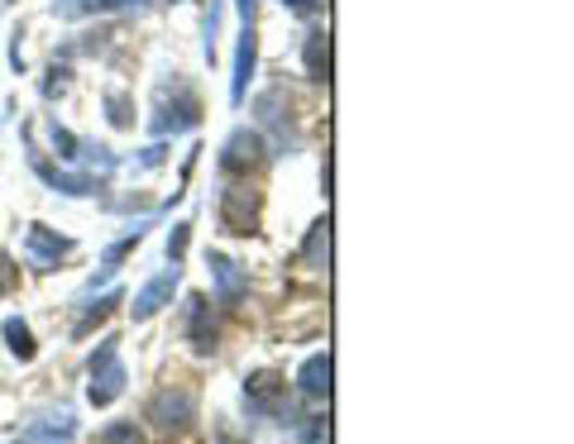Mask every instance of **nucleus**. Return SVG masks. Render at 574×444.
Wrapping results in <instances>:
<instances>
[{
	"label": "nucleus",
	"mask_w": 574,
	"mask_h": 444,
	"mask_svg": "<svg viewBox=\"0 0 574 444\" xmlns=\"http://www.w3.org/2000/svg\"><path fill=\"white\" fill-rule=\"evenodd\" d=\"M259 220H263V196L249 182H230L221 191V225L230 234H259Z\"/></svg>",
	"instance_id": "nucleus-1"
},
{
	"label": "nucleus",
	"mask_w": 574,
	"mask_h": 444,
	"mask_svg": "<svg viewBox=\"0 0 574 444\" xmlns=\"http://www.w3.org/2000/svg\"><path fill=\"white\" fill-rule=\"evenodd\" d=\"M149 421L159 435H187L191 421H197V397L187 388H163L153 392L149 402Z\"/></svg>",
	"instance_id": "nucleus-2"
},
{
	"label": "nucleus",
	"mask_w": 574,
	"mask_h": 444,
	"mask_svg": "<svg viewBox=\"0 0 574 444\" xmlns=\"http://www.w3.org/2000/svg\"><path fill=\"white\" fill-rule=\"evenodd\" d=\"M120 392H125L120 344H115V340H101V350L91 354V388H87V397H91V406H111Z\"/></svg>",
	"instance_id": "nucleus-3"
},
{
	"label": "nucleus",
	"mask_w": 574,
	"mask_h": 444,
	"mask_svg": "<svg viewBox=\"0 0 574 444\" xmlns=\"http://www.w3.org/2000/svg\"><path fill=\"white\" fill-rule=\"evenodd\" d=\"M263 139L254 135V129H235L230 139H225V149H221V167L230 177H249V173H259L263 167Z\"/></svg>",
	"instance_id": "nucleus-4"
},
{
	"label": "nucleus",
	"mask_w": 574,
	"mask_h": 444,
	"mask_svg": "<svg viewBox=\"0 0 574 444\" xmlns=\"http://www.w3.org/2000/svg\"><path fill=\"white\" fill-rule=\"evenodd\" d=\"M187 340L197 354H215L221 326H215V310H211L207 296H187Z\"/></svg>",
	"instance_id": "nucleus-5"
},
{
	"label": "nucleus",
	"mask_w": 574,
	"mask_h": 444,
	"mask_svg": "<svg viewBox=\"0 0 574 444\" xmlns=\"http://www.w3.org/2000/svg\"><path fill=\"white\" fill-rule=\"evenodd\" d=\"M201 115L197 96H191L187 87H177V105H167L159 96V115H153V135H177V129H191Z\"/></svg>",
	"instance_id": "nucleus-6"
},
{
	"label": "nucleus",
	"mask_w": 574,
	"mask_h": 444,
	"mask_svg": "<svg viewBox=\"0 0 574 444\" xmlns=\"http://www.w3.org/2000/svg\"><path fill=\"white\" fill-rule=\"evenodd\" d=\"M245 397H249V406H254V411H283L287 382L273 373V368H259V373L245 378Z\"/></svg>",
	"instance_id": "nucleus-7"
},
{
	"label": "nucleus",
	"mask_w": 574,
	"mask_h": 444,
	"mask_svg": "<svg viewBox=\"0 0 574 444\" xmlns=\"http://www.w3.org/2000/svg\"><path fill=\"white\" fill-rule=\"evenodd\" d=\"M24 249H29L34 263H43V268H58V258L72 254V239H58L48 225H29V234H24Z\"/></svg>",
	"instance_id": "nucleus-8"
},
{
	"label": "nucleus",
	"mask_w": 574,
	"mask_h": 444,
	"mask_svg": "<svg viewBox=\"0 0 574 444\" xmlns=\"http://www.w3.org/2000/svg\"><path fill=\"white\" fill-rule=\"evenodd\" d=\"M173 292H177V263L167 272H159V278H153L149 287H144V292L135 296V320H149V316H159V310L173 302Z\"/></svg>",
	"instance_id": "nucleus-9"
},
{
	"label": "nucleus",
	"mask_w": 574,
	"mask_h": 444,
	"mask_svg": "<svg viewBox=\"0 0 574 444\" xmlns=\"http://www.w3.org/2000/svg\"><path fill=\"white\" fill-rule=\"evenodd\" d=\"M254 58H259L254 24H245V34H239V48H235V77H230V101H245V91H249V77H254Z\"/></svg>",
	"instance_id": "nucleus-10"
},
{
	"label": "nucleus",
	"mask_w": 574,
	"mask_h": 444,
	"mask_svg": "<svg viewBox=\"0 0 574 444\" xmlns=\"http://www.w3.org/2000/svg\"><path fill=\"white\" fill-rule=\"evenodd\" d=\"M211 278H215V287H221V292H215V296H221V306H239V296L249 292L245 272H239L225 254H211Z\"/></svg>",
	"instance_id": "nucleus-11"
},
{
	"label": "nucleus",
	"mask_w": 574,
	"mask_h": 444,
	"mask_svg": "<svg viewBox=\"0 0 574 444\" xmlns=\"http://www.w3.org/2000/svg\"><path fill=\"white\" fill-rule=\"evenodd\" d=\"M72 435H77V421H72V411H58V416H48V421L24 430L20 444H72Z\"/></svg>",
	"instance_id": "nucleus-12"
},
{
	"label": "nucleus",
	"mask_w": 574,
	"mask_h": 444,
	"mask_svg": "<svg viewBox=\"0 0 574 444\" xmlns=\"http://www.w3.org/2000/svg\"><path fill=\"white\" fill-rule=\"evenodd\" d=\"M302 63H307V77H311V81H326V77H330V34H326V29H311V34H307Z\"/></svg>",
	"instance_id": "nucleus-13"
},
{
	"label": "nucleus",
	"mask_w": 574,
	"mask_h": 444,
	"mask_svg": "<svg viewBox=\"0 0 574 444\" xmlns=\"http://www.w3.org/2000/svg\"><path fill=\"white\" fill-rule=\"evenodd\" d=\"M297 382H302L307 397H326L330 392V354H311L302 364V373H297Z\"/></svg>",
	"instance_id": "nucleus-14"
},
{
	"label": "nucleus",
	"mask_w": 574,
	"mask_h": 444,
	"mask_svg": "<svg viewBox=\"0 0 574 444\" xmlns=\"http://www.w3.org/2000/svg\"><path fill=\"white\" fill-rule=\"evenodd\" d=\"M34 167H39V177L48 187H58V191H67V196H87V191L96 187L91 177H82V173H58V167H48L43 158H34Z\"/></svg>",
	"instance_id": "nucleus-15"
},
{
	"label": "nucleus",
	"mask_w": 574,
	"mask_h": 444,
	"mask_svg": "<svg viewBox=\"0 0 574 444\" xmlns=\"http://www.w3.org/2000/svg\"><path fill=\"white\" fill-rule=\"evenodd\" d=\"M129 5V0H58V15L63 20H82V15H105V10H120Z\"/></svg>",
	"instance_id": "nucleus-16"
},
{
	"label": "nucleus",
	"mask_w": 574,
	"mask_h": 444,
	"mask_svg": "<svg viewBox=\"0 0 574 444\" xmlns=\"http://www.w3.org/2000/svg\"><path fill=\"white\" fill-rule=\"evenodd\" d=\"M5 344H10V354L20 358V364H29L34 354H39V344H34V334L24 320H5Z\"/></svg>",
	"instance_id": "nucleus-17"
},
{
	"label": "nucleus",
	"mask_w": 574,
	"mask_h": 444,
	"mask_svg": "<svg viewBox=\"0 0 574 444\" xmlns=\"http://www.w3.org/2000/svg\"><path fill=\"white\" fill-rule=\"evenodd\" d=\"M326 249H330V225L316 220L311 225V234H307V244H302V258L311 263V268H326Z\"/></svg>",
	"instance_id": "nucleus-18"
},
{
	"label": "nucleus",
	"mask_w": 574,
	"mask_h": 444,
	"mask_svg": "<svg viewBox=\"0 0 574 444\" xmlns=\"http://www.w3.org/2000/svg\"><path fill=\"white\" fill-rule=\"evenodd\" d=\"M115 306H120V292H105V296H101V302H96V306L87 310V316H82V320H77V330H72V334H91V330H96V326H101V320H105V316H111V310H115Z\"/></svg>",
	"instance_id": "nucleus-19"
},
{
	"label": "nucleus",
	"mask_w": 574,
	"mask_h": 444,
	"mask_svg": "<svg viewBox=\"0 0 574 444\" xmlns=\"http://www.w3.org/2000/svg\"><path fill=\"white\" fill-rule=\"evenodd\" d=\"M101 444H149V440H144V430H139V426L120 421V426H111V430H105V435H101Z\"/></svg>",
	"instance_id": "nucleus-20"
},
{
	"label": "nucleus",
	"mask_w": 574,
	"mask_h": 444,
	"mask_svg": "<svg viewBox=\"0 0 574 444\" xmlns=\"http://www.w3.org/2000/svg\"><path fill=\"white\" fill-rule=\"evenodd\" d=\"M187 239H191V225H173V234H167V263H183Z\"/></svg>",
	"instance_id": "nucleus-21"
},
{
	"label": "nucleus",
	"mask_w": 574,
	"mask_h": 444,
	"mask_svg": "<svg viewBox=\"0 0 574 444\" xmlns=\"http://www.w3.org/2000/svg\"><path fill=\"white\" fill-rule=\"evenodd\" d=\"M307 444H330V426H326V416H307Z\"/></svg>",
	"instance_id": "nucleus-22"
},
{
	"label": "nucleus",
	"mask_w": 574,
	"mask_h": 444,
	"mask_svg": "<svg viewBox=\"0 0 574 444\" xmlns=\"http://www.w3.org/2000/svg\"><path fill=\"white\" fill-rule=\"evenodd\" d=\"M111 119H115V125H129V105H125V96H111Z\"/></svg>",
	"instance_id": "nucleus-23"
},
{
	"label": "nucleus",
	"mask_w": 574,
	"mask_h": 444,
	"mask_svg": "<svg viewBox=\"0 0 574 444\" xmlns=\"http://www.w3.org/2000/svg\"><path fill=\"white\" fill-rule=\"evenodd\" d=\"M15 287V278H10V258H0V292H10Z\"/></svg>",
	"instance_id": "nucleus-24"
},
{
	"label": "nucleus",
	"mask_w": 574,
	"mask_h": 444,
	"mask_svg": "<svg viewBox=\"0 0 574 444\" xmlns=\"http://www.w3.org/2000/svg\"><path fill=\"white\" fill-rule=\"evenodd\" d=\"M235 5H239V15H245V24L254 20V0H235Z\"/></svg>",
	"instance_id": "nucleus-25"
},
{
	"label": "nucleus",
	"mask_w": 574,
	"mask_h": 444,
	"mask_svg": "<svg viewBox=\"0 0 574 444\" xmlns=\"http://www.w3.org/2000/svg\"><path fill=\"white\" fill-rule=\"evenodd\" d=\"M283 5H292V10H297V15H307V10H311V5H316V0H283Z\"/></svg>",
	"instance_id": "nucleus-26"
},
{
	"label": "nucleus",
	"mask_w": 574,
	"mask_h": 444,
	"mask_svg": "<svg viewBox=\"0 0 574 444\" xmlns=\"http://www.w3.org/2000/svg\"><path fill=\"white\" fill-rule=\"evenodd\" d=\"M221 444H239V440L235 435H221Z\"/></svg>",
	"instance_id": "nucleus-27"
}]
</instances>
